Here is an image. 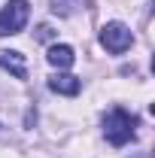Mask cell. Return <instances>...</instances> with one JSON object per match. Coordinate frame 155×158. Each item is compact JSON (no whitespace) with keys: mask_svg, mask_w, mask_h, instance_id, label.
Returning a JSON list of instances; mask_svg holds the SVG:
<instances>
[{"mask_svg":"<svg viewBox=\"0 0 155 158\" xmlns=\"http://www.w3.org/2000/svg\"><path fill=\"white\" fill-rule=\"evenodd\" d=\"M134 128H137V118L131 116L128 110H122V106L110 110L107 118H103V134H107V140H110L113 146L131 143V140H134Z\"/></svg>","mask_w":155,"mask_h":158,"instance_id":"cell-1","label":"cell"},{"mask_svg":"<svg viewBox=\"0 0 155 158\" xmlns=\"http://www.w3.org/2000/svg\"><path fill=\"white\" fill-rule=\"evenodd\" d=\"M27 15H31L27 0H9V3L0 9V37L21 34L24 24H27Z\"/></svg>","mask_w":155,"mask_h":158,"instance_id":"cell-2","label":"cell"},{"mask_svg":"<svg viewBox=\"0 0 155 158\" xmlns=\"http://www.w3.org/2000/svg\"><path fill=\"white\" fill-rule=\"evenodd\" d=\"M131 43H134V34H131L128 24H122V21H110V24H103V31H100V46H103L107 52L122 55V52L131 49Z\"/></svg>","mask_w":155,"mask_h":158,"instance_id":"cell-3","label":"cell"},{"mask_svg":"<svg viewBox=\"0 0 155 158\" xmlns=\"http://www.w3.org/2000/svg\"><path fill=\"white\" fill-rule=\"evenodd\" d=\"M0 67L9 70L15 79H27V64H24V55L21 52H0Z\"/></svg>","mask_w":155,"mask_h":158,"instance_id":"cell-4","label":"cell"},{"mask_svg":"<svg viewBox=\"0 0 155 158\" xmlns=\"http://www.w3.org/2000/svg\"><path fill=\"white\" fill-rule=\"evenodd\" d=\"M49 88H52L55 94H67V98H73V94H79V79L70 76V73H55V76L49 79Z\"/></svg>","mask_w":155,"mask_h":158,"instance_id":"cell-5","label":"cell"},{"mask_svg":"<svg viewBox=\"0 0 155 158\" xmlns=\"http://www.w3.org/2000/svg\"><path fill=\"white\" fill-rule=\"evenodd\" d=\"M46 61H49L52 67H58V70H67V67L76 61V55H73V49H70V46H52V49H49V55H46Z\"/></svg>","mask_w":155,"mask_h":158,"instance_id":"cell-6","label":"cell"},{"mask_svg":"<svg viewBox=\"0 0 155 158\" xmlns=\"http://www.w3.org/2000/svg\"><path fill=\"white\" fill-rule=\"evenodd\" d=\"M52 34H55V31H52L49 24H40V27H37V40H43V43H46V40H52Z\"/></svg>","mask_w":155,"mask_h":158,"instance_id":"cell-7","label":"cell"},{"mask_svg":"<svg viewBox=\"0 0 155 158\" xmlns=\"http://www.w3.org/2000/svg\"><path fill=\"white\" fill-rule=\"evenodd\" d=\"M134 158H149V155H134Z\"/></svg>","mask_w":155,"mask_h":158,"instance_id":"cell-8","label":"cell"},{"mask_svg":"<svg viewBox=\"0 0 155 158\" xmlns=\"http://www.w3.org/2000/svg\"><path fill=\"white\" fill-rule=\"evenodd\" d=\"M73 3H76V0H73Z\"/></svg>","mask_w":155,"mask_h":158,"instance_id":"cell-9","label":"cell"}]
</instances>
